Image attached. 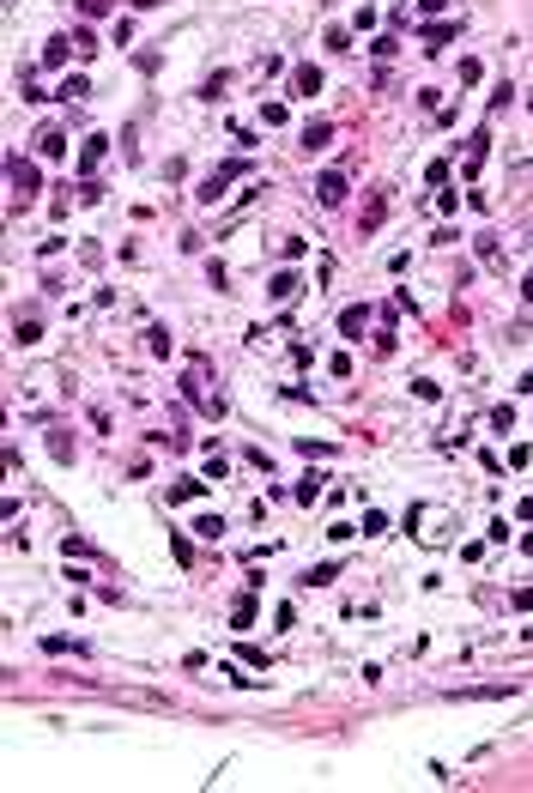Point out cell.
<instances>
[{
	"instance_id": "6da1fadb",
	"label": "cell",
	"mask_w": 533,
	"mask_h": 793,
	"mask_svg": "<svg viewBox=\"0 0 533 793\" xmlns=\"http://www.w3.org/2000/svg\"><path fill=\"white\" fill-rule=\"evenodd\" d=\"M237 170H243V164H218V170H213V176H206V182H200V200H206V206H213V200H225V182H230V176H237Z\"/></svg>"
},
{
	"instance_id": "7a4b0ae2",
	"label": "cell",
	"mask_w": 533,
	"mask_h": 793,
	"mask_svg": "<svg viewBox=\"0 0 533 793\" xmlns=\"http://www.w3.org/2000/svg\"><path fill=\"white\" fill-rule=\"evenodd\" d=\"M37 158H49V164H61V158H67V139L55 134V127H43V134H37Z\"/></svg>"
},
{
	"instance_id": "3957f363",
	"label": "cell",
	"mask_w": 533,
	"mask_h": 793,
	"mask_svg": "<svg viewBox=\"0 0 533 793\" xmlns=\"http://www.w3.org/2000/svg\"><path fill=\"white\" fill-rule=\"evenodd\" d=\"M339 200H346V176L327 170V176H321V206H339Z\"/></svg>"
},
{
	"instance_id": "277c9868",
	"label": "cell",
	"mask_w": 533,
	"mask_h": 793,
	"mask_svg": "<svg viewBox=\"0 0 533 793\" xmlns=\"http://www.w3.org/2000/svg\"><path fill=\"white\" fill-rule=\"evenodd\" d=\"M327 139H334V121H309V127H303V146L309 151H321Z\"/></svg>"
},
{
	"instance_id": "5b68a950",
	"label": "cell",
	"mask_w": 533,
	"mask_h": 793,
	"mask_svg": "<svg viewBox=\"0 0 533 793\" xmlns=\"http://www.w3.org/2000/svg\"><path fill=\"white\" fill-rule=\"evenodd\" d=\"M67 55H73V49H67V37H49V43H43V61H49V67H67Z\"/></svg>"
},
{
	"instance_id": "8992f818",
	"label": "cell",
	"mask_w": 533,
	"mask_h": 793,
	"mask_svg": "<svg viewBox=\"0 0 533 793\" xmlns=\"http://www.w3.org/2000/svg\"><path fill=\"white\" fill-rule=\"evenodd\" d=\"M104 146H109V139H104V134H92V139H85V158H79V164H85V170H97V164H104Z\"/></svg>"
},
{
	"instance_id": "52a82bcc",
	"label": "cell",
	"mask_w": 533,
	"mask_h": 793,
	"mask_svg": "<svg viewBox=\"0 0 533 793\" xmlns=\"http://www.w3.org/2000/svg\"><path fill=\"white\" fill-rule=\"evenodd\" d=\"M297 291H303V285H297V273H279V279H273V297H279V303L297 297Z\"/></svg>"
},
{
	"instance_id": "ba28073f",
	"label": "cell",
	"mask_w": 533,
	"mask_h": 793,
	"mask_svg": "<svg viewBox=\"0 0 533 793\" xmlns=\"http://www.w3.org/2000/svg\"><path fill=\"white\" fill-rule=\"evenodd\" d=\"M364 321H370V315H364V309H346V315H339V327H346V333H351V339H358V333H364Z\"/></svg>"
},
{
	"instance_id": "9c48e42d",
	"label": "cell",
	"mask_w": 533,
	"mask_h": 793,
	"mask_svg": "<svg viewBox=\"0 0 533 793\" xmlns=\"http://www.w3.org/2000/svg\"><path fill=\"white\" fill-rule=\"evenodd\" d=\"M85 91H92V85H85V79L73 73V79H67V85H61V97H67V104H85Z\"/></svg>"
},
{
	"instance_id": "30bf717a",
	"label": "cell",
	"mask_w": 533,
	"mask_h": 793,
	"mask_svg": "<svg viewBox=\"0 0 533 793\" xmlns=\"http://www.w3.org/2000/svg\"><path fill=\"white\" fill-rule=\"evenodd\" d=\"M206 485H194V479H182V485H170V503H188V497H200Z\"/></svg>"
},
{
	"instance_id": "8fae6325",
	"label": "cell",
	"mask_w": 533,
	"mask_h": 793,
	"mask_svg": "<svg viewBox=\"0 0 533 793\" xmlns=\"http://www.w3.org/2000/svg\"><path fill=\"white\" fill-rule=\"evenodd\" d=\"M382 206H388V194H370V206H364V230H376V218H382Z\"/></svg>"
},
{
	"instance_id": "7c38bea8",
	"label": "cell",
	"mask_w": 533,
	"mask_h": 793,
	"mask_svg": "<svg viewBox=\"0 0 533 793\" xmlns=\"http://www.w3.org/2000/svg\"><path fill=\"white\" fill-rule=\"evenodd\" d=\"M315 497H321V479H315V473H309V479L297 485V503H315Z\"/></svg>"
},
{
	"instance_id": "4fadbf2b",
	"label": "cell",
	"mask_w": 533,
	"mask_h": 793,
	"mask_svg": "<svg viewBox=\"0 0 533 793\" xmlns=\"http://www.w3.org/2000/svg\"><path fill=\"white\" fill-rule=\"evenodd\" d=\"M297 91H321V73H315V67H297Z\"/></svg>"
},
{
	"instance_id": "5bb4252c",
	"label": "cell",
	"mask_w": 533,
	"mask_h": 793,
	"mask_svg": "<svg viewBox=\"0 0 533 793\" xmlns=\"http://www.w3.org/2000/svg\"><path fill=\"white\" fill-rule=\"evenodd\" d=\"M79 13H85V18H104V13H109V0H79Z\"/></svg>"
},
{
	"instance_id": "9a60e30c",
	"label": "cell",
	"mask_w": 533,
	"mask_h": 793,
	"mask_svg": "<svg viewBox=\"0 0 533 793\" xmlns=\"http://www.w3.org/2000/svg\"><path fill=\"white\" fill-rule=\"evenodd\" d=\"M521 291H527V297H533V273H527V285H521Z\"/></svg>"
}]
</instances>
